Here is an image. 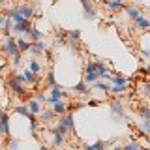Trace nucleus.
Masks as SVG:
<instances>
[{
  "label": "nucleus",
  "mask_w": 150,
  "mask_h": 150,
  "mask_svg": "<svg viewBox=\"0 0 150 150\" xmlns=\"http://www.w3.org/2000/svg\"><path fill=\"white\" fill-rule=\"evenodd\" d=\"M8 2V0H0V6H4V4H6Z\"/></svg>",
  "instance_id": "49530a36"
},
{
  "label": "nucleus",
  "mask_w": 150,
  "mask_h": 150,
  "mask_svg": "<svg viewBox=\"0 0 150 150\" xmlns=\"http://www.w3.org/2000/svg\"><path fill=\"white\" fill-rule=\"evenodd\" d=\"M135 2H139V0H135Z\"/></svg>",
  "instance_id": "8fccbe9b"
},
{
  "label": "nucleus",
  "mask_w": 150,
  "mask_h": 150,
  "mask_svg": "<svg viewBox=\"0 0 150 150\" xmlns=\"http://www.w3.org/2000/svg\"><path fill=\"white\" fill-rule=\"evenodd\" d=\"M2 51L6 56H15L19 53V47H17V38L15 36H6L2 43Z\"/></svg>",
  "instance_id": "7ed1b4c3"
},
{
  "label": "nucleus",
  "mask_w": 150,
  "mask_h": 150,
  "mask_svg": "<svg viewBox=\"0 0 150 150\" xmlns=\"http://www.w3.org/2000/svg\"><path fill=\"white\" fill-rule=\"evenodd\" d=\"M68 45H69L71 51H75V53L81 51V43H79V40H68Z\"/></svg>",
  "instance_id": "473e14b6"
},
{
  "label": "nucleus",
  "mask_w": 150,
  "mask_h": 150,
  "mask_svg": "<svg viewBox=\"0 0 150 150\" xmlns=\"http://www.w3.org/2000/svg\"><path fill=\"white\" fill-rule=\"evenodd\" d=\"M141 150H150V148H141Z\"/></svg>",
  "instance_id": "09e8293b"
},
{
  "label": "nucleus",
  "mask_w": 150,
  "mask_h": 150,
  "mask_svg": "<svg viewBox=\"0 0 150 150\" xmlns=\"http://www.w3.org/2000/svg\"><path fill=\"white\" fill-rule=\"evenodd\" d=\"M40 115V120L43 122V124H49L51 120H53V116H54V112L51 111V109H47V107H41V111L38 112Z\"/></svg>",
  "instance_id": "a211bd4d"
},
{
  "label": "nucleus",
  "mask_w": 150,
  "mask_h": 150,
  "mask_svg": "<svg viewBox=\"0 0 150 150\" xmlns=\"http://www.w3.org/2000/svg\"><path fill=\"white\" fill-rule=\"evenodd\" d=\"M64 150H79V148H73V146H69V148H64Z\"/></svg>",
  "instance_id": "de8ad7c7"
},
{
  "label": "nucleus",
  "mask_w": 150,
  "mask_h": 150,
  "mask_svg": "<svg viewBox=\"0 0 150 150\" xmlns=\"http://www.w3.org/2000/svg\"><path fill=\"white\" fill-rule=\"evenodd\" d=\"M66 36H68V40H81V30H68L66 32Z\"/></svg>",
  "instance_id": "7c9ffc66"
},
{
  "label": "nucleus",
  "mask_w": 150,
  "mask_h": 150,
  "mask_svg": "<svg viewBox=\"0 0 150 150\" xmlns=\"http://www.w3.org/2000/svg\"><path fill=\"white\" fill-rule=\"evenodd\" d=\"M83 150H96V148H94L92 144H84V146H83Z\"/></svg>",
  "instance_id": "37998d69"
},
{
  "label": "nucleus",
  "mask_w": 150,
  "mask_h": 150,
  "mask_svg": "<svg viewBox=\"0 0 150 150\" xmlns=\"http://www.w3.org/2000/svg\"><path fill=\"white\" fill-rule=\"evenodd\" d=\"M96 73H98V79H105V81H109V79H111V69L107 68V66L103 64L101 60H98V68H96Z\"/></svg>",
  "instance_id": "2eb2a0df"
},
{
  "label": "nucleus",
  "mask_w": 150,
  "mask_h": 150,
  "mask_svg": "<svg viewBox=\"0 0 150 150\" xmlns=\"http://www.w3.org/2000/svg\"><path fill=\"white\" fill-rule=\"evenodd\" d=\"M13 112H17V115H21V116H30L32 112L28 111V107H26V103H21V105H13Z\"/></svg>",
  "instance_id": "4be33fe9"
},
{
  "label": "nucleus",
  "mask_w": 150,
  "mask_h": 150,
  "mask_svg": "<svg viewBox=\"0 0 150 150\" xmlns=\"http://www.w3.org/2000/svg\"><path fill=\"white\" fill-rule=\"evenodd\" d=\"M40 150H49V148H47V144H41V146H40Z\"/></svg>",
  "instance_id": "a18cd8bd"
},
{
  "label": "nucleus",
  "mask_w": 150,
  "mask_h": 150,
  "mask_svg": "<svg viewBox=\"0 0 150 150\" xmlns=\"http://www.w3.org/2000/svg\"><path fill=\"white\" fill-rule=\"evenodd\" d=\"M141 73H143V75H144V77H146V75L150 73V69H148V68H141Z\"/></svg>",
  "instance_id": "79ce46f5"
},
{
  "label": "nucleus",
  "mask_w": 150,
  "mask_h": 150,
  "mask_svg": "<svg viewBox=\"0 0 150 150\" xmlns=\"http://www.w3.org/2000/svg\"><path fill=\"white\" fill-rule=\"evenodd\" d=\"M47 49H49V45H47L43 40H38V41H34V43L30 45V49H28V51H30V54L36 58V56H40L41 53H45Z\"/></svg>",
  "instance_id": "6e6552de"
},
{
  "label": "nucleus",
  "mask_w": 150,
  "mask_h": 150,
  "mask_svg": "<svg viewBox=\"0 0 150 150\" xmlns=\"http://www.w3.org/2000/svg\"><path fill=\"white\" fill-rule=\"evenodd\" d=\"M103 6H105L109 11H120V9H124V0H103Z\"/></svg>",
  "instance_id": "4468645a"
},
{
  "label": "nucleus",
  "mask_w": 150,
  "mask_h": 150,
  "mask_svg": "<svg viewBox=\"0 0 150 150\" xmlns=\"http://www.w3.org/2000/svg\"><path fill=\"white\" fill-rule=\"evenodd\" d=\"M137 112H139L141 118H150V107L148 105H141L137 109Z\"/></svg>",
  "instance_id": "c85d7f7f"
},
{
  "label": "nucleus",
  "mask_w": 150,
  "mask_h": 150,
  "mask_svg": "<svg viewBox=\"0 0 150 150\" xmlns=\"http://www.w3.org/2000/svg\"><path fill=\"white\" fill-rule=\"evenodd\" d=\"M58 124H62L66 129H68V133H71L75 129V120H73V115L71 112H64V115H60V120Z\"/></svg>",
  "instance_id": "0eeeda50"
},
{
  "label": "nucleus",
  "mask_w": 150,
  "mask_h": 150,
  "mask_svg": "<svg viewBox=\"0 0 150 150\" xmlns=\"http://www.w3.org/2000/svg\"><path fill=\"white\" fill-rule=\"evenodd\" d=\"M26 107H28V111H30L32 115H38V112L41 111V107H43V105H41L38 100H30V101L26 103Z\"/></svg>",
  "instance_id": "5701e85b"
},
{
  "label": "nucleus",
  "mask_w": 150,
  "mask_h": 150,
  "mask_svg": "<svg viewBox=\"0 0 150 150\" xmlns=\"http://www.w3.org/2000/svg\"><path fill=\"white\" fill-rule=\"evenodd\" d=\"M28 120H30V133L38 137V128H40V120L36 118V115H30L28 116Z\"/></svg>",
  "instance_id": "b1692460"
},
{
  "label": "nucleus",
  "mask_w": 150,
  "mask_h": 150,
  "mask_svg": "<svg viewBox=\"0 0 150 150\" xmlns=\"http://www.w3.org/2000/svg\"><path fill=\"white\" fill-rule=\"evenodd\" d=\"M2 25H4V15L0 13V32H2Z\"/></svg>",
  "instance_id": "c03bdc74"
},
{
  "label": "nucleus",
  "mask_w": 150,
  "mask_h": 150,
  "mask_svg": "<svg viewBox=\"0 0 150 150\" xmlns=\"http://www.w3.org/2000/svg\"><path fill=\"white\" fill-rule=\"evenodd\" d=\"M36 100H38V101H40V103H41V105H43V103H47V96H45V94H43V92H38V96H36Z\"/></svg>",
  "instance_id": "58836bf2"
},
{
  "label": "nucleus",
  "mask_w": 150,
  "mask_h": 150,
  "mask_svg": "<svg viewBox=\"0 0 150 150\" xmlns=\"http://www.w3.org/2000/svg\"><path fill=\"white\" fill-rule=\"evenodd\" d=\"M92 146L94 148H96V150H107V146H109V143H107V141H96V143H94L92 144Z\"/></svg>",
  "instance_id": "72a5a7b5"
},
{
  "label": "nucleus",
  "mask_w": 150,
  "mask_h": 150,
  "mask_svg": "<svg viewBox=\"0 0 150 150\" xmlns=\"http://www.w3.org/2000/svg\"><path fill=\"white\" fill-rule=\"evenodd\" d=\"M28 69H30V71H34V73H38V75H40V73H41V64L38 62L36 58H32L30 62H28Z\"/></svg>",
  "instance_id": "bb28decb"
},
{
  "label": "nucleus",
  "mask_w": 150,
  "mask_h": 150,
  "mask_svg": "<svg viewBox=\"0 0 150 150\" xmlns=\"http://www.w3.org/2000/svg\"><path fill=\"white\" fill-rule=\"evenodd\" d=\"M109 81H111L112 84H128V83H129V79L126 77V75H111Z\"/></svg>",
  "instance_id": "a878e982"
},
{
  "label": "nucleus",
  "mask_w": 150,
  "mask_h": 150,
  "mask_svg": "<svg viewBox=\"0 0 150 150\" xmlns=\"http://www.w3.org/2000/svg\"><path fill=\"white\" fill-rule=\"evenodd\" d=\"M126 90H128V84H112V86H109V92L112 94H124Z\"/></svg>",
  "instance_id": "cd10ccee"
},
{
  "label": "nucleus",
  "mask_w": 150,
  "mask_h": 150,
  "mask_svg": "<svg viewBox=\"0 0 150 150\" xmlns=\"http://www.w3.org/2000/svg\"><path fill=\"white\" fill-rule=\"evenodd\" d=\"M90 86H96V88H100V90H103V92H109V84H107V83H101V79H98V81L96 83H94V84H90Z\"/></svg>",
  "instance_id": "2f4dec72"
},
{
  "label": "nucleus",
  "mask_w": 150,
  "mask_h": 150,
  "mask_svg": "<svg viewBox=\"0 0 150 150\" xmlns=\"http://www.w3.org/2000/svg\"><path fill=\"white\" fill-rule=\"evenodd\" d=\"M124 11H126V15H128L131 21H133L135 17L143 15V9H141L139 6H133V4H131V6H124Z\"/></svg>",
  "instance_id": "f3484780"
},
{
  "label": "nucleus",
  "mask_w": 150,
  "mask_h": 150,
  "mask_svg": "<svg viewBox=\"0 0 150 150\" xmlns=\"http://www.w3.org/2000/svg\"><path fill=\"white\" fill-rule=\"evenodd\" d=\"M66 144V135H60V133H53V146L54 148H60Z\"/></svg>",
  "instance_id": "393cba45"
},
{
  "label": "nucleus",
  "mask_w": 150,
  "mask_h": 150,
  "mask_svg": "<svg viewBox=\"0 0 150 150\" xmlns=\"http://www.w3.org/2000/svg\"><path fill=\"white\" fill-rule=\"evenodd\" d=\"M25 38L28 41H32V43H34V41H38V40H43V32H40L38 30V28L34 26V25H30L26 28V34H25Z\"/></svg>",
  "instance_id": "9d476101"
},
{
  "label": "nucleus",
  "mask_w": 150,
  "mask_h": 150,
  "mask_svg": "<svg viewBox=\"0 0 150 150\" xmlns=\"http://www.w3.org/2000/svg\"><path fill=\"white\" fill-rule=\"evenodd\" d=\"M21 75H23V81L28 83V84H36V83H38V79H40V77H38V73L30 71V69H25V71H23Z\"/></svg>",
  "instance_id": "6ab92c4d"
},
{
  "label": "nucleus",
  "mask_w": 150,
  "mask_h": 150,
  "mask_svg": "<svg viewBox=\"0 0 150 150\" xmlns=\"http://www.w3.org/2000/svg\"><path fill=\"white\" fill-rule=\"evenodd\" d=\"M71 90H73V94H88V92H90V86H88L84 81H81V83L73 84Z\"/></svg>",
  "instance_id": "aec40b11"
},
{
  "label": "nucleus",
  "mask_w": 150,
  "mask_h": 150,
  "mask_svg": "<svg viewBox=\"0 0 150 150\" xmlns=\"http://www.w3.org/2000/svg\"><path fill=\"white\" fill-rule=\"evenodd\" d=\"M133 28H135V30L144 32V30H148V28H150V21L144 15H139V17L133 19Z\"/></svg>",
  "instance_id": "ddd939ff"
},
{
  "label": "nucleus",
  "mask_w": 150,
  "mask_h": 150,
  "mask_svg": "<svg viewBox=\"0 0 150 150\" xmlns=\"http://www.w3.org/2000/svg\"><path fill=\"white\" fill-rule=\"evenodd\" d=\"M81 4H83L84 19H88V21H94V19L98 17V13H96V8H94V4L90 2V0H81Z\"/></svg>",
  "instance_id": "423d86ee"
},
{
  "label": "nucleus",
  "mask_w": 150,
  "mask_h": 150,
  "mask_svg": "<svg viewBox=\"0 0 150 150\" xmlns=\"http://www.w3.org/2000/svg\"><path fill=\"white\" fill-rule=\"evenodd\" d=\"M30 26V21H23V23H13V28H11V34L15 36H25L26 34V28Z\"/></svg>",
  "instance_id": "dca6fc26"
},
{
  "label": "nucleus",
  "mask_w": 150,
  "mask_h": 150,
  "mask_svg": "<svg viewBox=\"0 0 150 150\" xmlns=\"http://www.w3.org/2000/svg\"><path fill=\"white\" fill-rule=\"evenodd\" d=\"M96 68H98V62H88L84 66V73H83V81L90 86L98 81V73H96Z\"/></svg>",
  "instance_id": "f03ea898"
},
{
  "label": "nucleus",
  "mask_w": 150,
  "mask_h": 150,
  "mask_svg": "<svg viewBox=\"0 0 150 150\" xmlns=\"http://www.w3.org/2000/svg\"><path fill=\"white\" fill-rule=\"evenodd\" d=\"M8 88L11 90L15 96H25L26 94V88H25V81H23V75H13L9 77L8 81Z\"/></svg>",
  "instance_id": "f257e3e1"
},
{
  "label": "nucleus",
  "mask_w": 150,
  "mask_h": 150,
  "mask_svg": "<svg viewBox=\"0 0 150 150\" xmlns=\"http://www.w3.org/2000/svg\"><path fill=\"white\" fill-rule=\"evenodd\" d=\"M111 112H112V116H115V120L126 118V105H124V101H120V100L111 101Z\"/></svg>",
  "instance_id": "20e7f679"
},
{
  "label": "nucleus",
  "mask_w": 150,
  "mask_h": 150,
  "mask_svg": "<svg viewBox=\"0 0 150 150\" xmlns=\"http://www.w3.org/2000/svg\"><path fill=\"white\" fill-rule=\"evenodd\" d=\"M17 11L21 13L26 21H30V19L36 15V6H34V4H21V6L17 8Z\"/></svg>",
  "instance_id": "1a4fd4ad"
},
{
  "label": "nucleus",
  "mask_w": 150,
  "mask_h": 150,
  "mask_svg": "<svg viewBox=\"0 0 150 150\" xmlns=\"http://www.w3.org/2000/svg\"><path fill=\"white\" fill-rule=\"evenodd\" d=\"M17 148H19V141H9L8 150H17Z\"/></svg>",
  "instance_id": "ea45409f"
},
{
  "label": "nucleus",
  "mask_w": 150,
  "mask_h": 150,
  "mask_svg": "<svg viewBox=\"0 0 150 150\" xmlns=\"http://www.w3.org/2000/svg\"><path fill=\"white\" fill-rule=\"evenodd\" d=\"M0 133L9 139V116L4 111H0Z\"/></svg>",
  "instance_id": "9b49d317"
},
{
  "label": "nucleus",
  "mask_w": 150,
  "mask_h": 150,
  "mask_svg": "<svg viewBox=\"0 0 150 150\" xmlns=\"http://www.w3.org/2000/svg\"><path fill=\"white\" fill-rule=\"evenodd\" d=\"M141 56H143V60H148L150 58V51L148 49H143V51H141Z\"/></svg>",
  "instance_id": "a19ab883"
},
{
  "label": "nucleus",
  "mask_w": 150,
  "mask_h": 150,
  "mask_svg": "<svg viewBox=\"0 0 150 150\" xmlns=\"http://www.w3.org/2000/svg\"><path fill=\"white\" fill-rule=\"evenodd\" d=\"M21 54H23V53H17L15 56H11V58H13V60H11V66H13V68H19V66L23 64V56H21Z\"/></svg>",
  "instance_id": "f704fd0d"
},
{
  "label": "nucleus",
  "mask_w": 150,
  "mask_h": 150,
  "mask_svg": "<svg viewBox=\"0 0 150 150\" xmlns=\"http://www.w3.org/2000/svg\"><path fill=\"white\" fill-rule=\"evenodd\" d=\"M141 92H143L144 98H148L150 96V84L148 83H143V84H141Z\"/></svg>",
  "instance_id": "4c0bfd02"
},
{
  "label": "nucleus",
  "mask_w": 150,
  "mask_h": 150,
  "mask_svg": "<svg viewBox=\"0 0 150 150\" xmlns=\"http://www.w3.org/2000/svg\"><path fill=\"white\" fill-rule=\"evenodd\" d=\"M143 146H141V143L139 141H129L126 146H122V150H141Z\"/></svg>",
  "instance_id": "c756f323"
},
{
  "label": "nucleus",
  "mask_w": 150,
  "mask_h": 150,
  "mask_svg": "<svg viewBox=\"0 0 150 150\" xmlns=\"http://www.w3.org/2000/svg\"><path fill=\"white\" fill-rule=\"evenodd\" d=\"M51 105H53V107H51V111H53L54 115H58V116H60V115H64V112H68V101H66L64 98H62V100L53 101Z\"/></svg>",
  "instance_id": "f8f14e48"
},
{
  "label": "nucleus",
  "mask_w": 150,
  "mask_h": 150,
  "mask_svg": "<svg viewBox=\"0 0 150 150\" xmlns=\"http://www.w3.org/2000/svg\"><path fill=\"white\" fill-rule=\"evenodd\" d=\"M30 45H32V41H28L25 36H21L17 40V47H19V53H26L28 49H30Z\"/></svg>",
  "instance_id": "412c9836"
},
{
  "label": "nucleus",
  "mask_w": 150,
  "mask_h": 150,
  "mask_svg": "<svg viewBox=\"0 0 150 150\" xmlns=\"http://www.w3.org/2000/svg\"><path fill=\"white\" fill-rule=\"evenodd\" d=\"M66 96V90L60 84H53L51 86V94L47 96V103H53V101H56V100H62V98Z\"/></svg>",
  "instance_id": "39448f33"
},
{
  "label": "nucleus",
  "mask_w": 150,
  "mask_h": 150,
  "mask_svg": "<svg viewBox=\"0 0 150 150\" xmlns=\"http://www.w3.org/2000/svg\"><path fill=\"white\" fill-rule=\"evenodd\" d=\"M141 129H143V133L150 131V118H141Z\"/></svg>",
  "instance_id": "c9c22d12"
},
{
  "label": "nucleus",
  "mask_w": 150,
  "mask_h": 150,
  "mask_svg": "<svg viewBox=\"0 0 150 150\" xmlns=\"http://www.w3.org/2000/svg\"><path fill=\"white\" fill-rule=\"evenodd\" d=\"M45 84H47V86H53V84H56V79H54V73H53V71H49V73H47Z\"/></svg>",
  "instance_id": "e433bc0d"
}]
</instances>
